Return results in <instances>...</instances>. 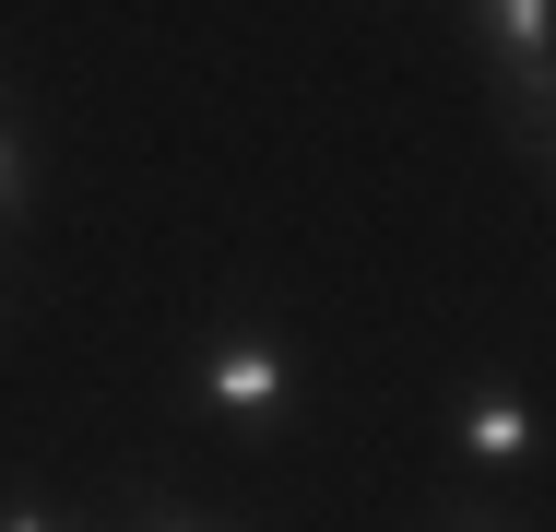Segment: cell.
I'll return each mask as SVG.
<instances>
[{
  "mask_svg": "<svg viewBox=\"0 0 556 532\" xmlns=\"http://www.w3.org/2000/svg\"><path fill=\"white\" fill-rule=\"evenodd\" d=\"M296 391H308V355H296L285 331L225 319V331L190 343V415H214V426H285Z\"/></svg>",
  "mask_w": 556,
  "mask_h": 532,
  "instance_id": "1",
  "label": "cell"
},
{
  "mask_svg": "<svg viewBox=\"0 0 556 532\" xmlns=\"http://www.w3.org/2000/svg\"><path fill=\"white\" fill-rule=\"evenodd\" d=\"M0 532H72V521H60L48 497H0Z\"/></svg>",
  "mask_w": 556,
  "mask_h": 532,
  "instance_id": "5",
  "label": "cell"
},
{
  "mask_svg": "<svg viewBox=\"0 0 556 532\" xmlns=\"http://www.w3.org/2000/svg\"><path fill=\"white\" fill-rule=\"evenodd\" d=\"M439 532H509V509H497V497H473V509H450Z\"/></svg>",
  "mask_w": 556,
  "mask_h": 532,
  "instance_id": "6",
  "label": "cell"
},
{
  "mask_svg": "<svg viewBox=\"0 0 556 532\" xmlns=\"http://www.w3.org/2000/svg\"><path fill=\"white\" fill-rule=\"evenodd\" d=\"M450 438H462L473 473H521V461H533V403H521V379H462V391H450Z\"/></svg>",
  "mask_w": 556,
  "mask_h": 532,
  "instance_id": "2",
  "label": "cell"
},
{
  "mask_svg": "<svg viewBox=\"0 0 556 532\" xmlns=\"http://www.w3.org/2000/svg\"><path fill=\"white\" fill-rule=\"evenodd\" d=\"M24 190H36V154H24V130H12V118H0V225H12V213H24Z\"/></svg>",
  "mask_w": 556,
  "mask_h": 532,
  "instance_id": "3",
  "label": "cell"
},
{
  "mask_svg": "<svg viewBox=\"0 0 556 532\" xmlns=\"http://www.w3.org/2000/svg\"><path fill=\"white\" fill-rule=\"evenodd\" d=\"M142 532H225L214 509H178V497H142Z\"/></svg>",
  "mask_w": 556,
  "mask_h": 532,
  "instance_id": "4",
  "label": "cell"
}]
</instances>
